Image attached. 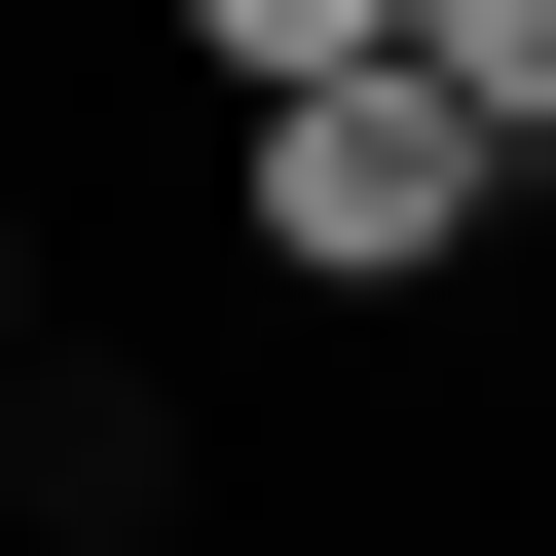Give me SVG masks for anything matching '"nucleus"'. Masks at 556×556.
I'll return each mask as SVG.
<instances>
[{"mask_svg":"<svg viewBox=\"0 0 556 556\" xmlns=\"http://www.w3.org/2000/svg\"><path fill=\"white\" fill-rule=\"evenodd\" d=\"M223 223L298 260V298H445V260L519 223V149H482L445 75H334V112H223Z\"/></svg>","mask_w":556,"mask_h":556,"instance_id":"1","label":"nucleus"},{"mask_svg":"<svg viewBox=\"0 0 556 556\" xmlns=\"http://www.w3.org/2000/svg\"><path fill=\"white\" fill-rule=\"evenodd\" d=\"M38 519H75V556H149V519H186V408H149V371H112V334H75V371H38Z\"/></svg>","mask_w":556,"mask_h":556,"instance_id":"2","label":"nucleus"},{"mask_svg":"<svg viewBox=\"0 0 556 556\" xmlns=\"http://www.w3.org/2000/svg\"><path fill=\"white\" fill-rule=\"evenodd\" d=\"M186 75L223 112H334V75H408V0H186Z\"/></svg>","mask_w":556,"mask_h":556,"instance_id":"3","label":"nucleus"},{"mask_svg":"<svg viewBox=\"0 0 556 556\" xmlns=\"http://www.w3.org/2000/svg\"><path fill=\"white\" fill-rule=\"evenodd\" d=\"M408 75H445V112H482V149L556 186V0H408Z\"/></svg>","mask_w":556,"mask_h":556,"instance_id":"4","label":"nucleus"}]
</instances>
